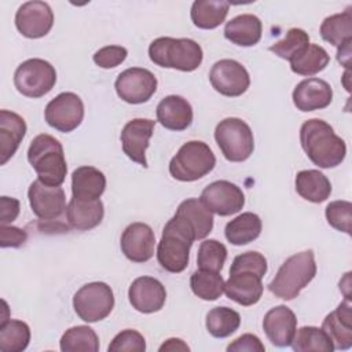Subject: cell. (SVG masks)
<instances>
[{
  "label": "cell",
  "mask_w": 352,
  "mask_h": 352,
  "mask_svg": "<svg viewBox=\"0 0 352 352\" xmlns=\"http://www.w3.org/2000/svg\"><path fill=\"white\" fill-rule=\"evenodd\" d=\"M300 143L308 158L322 169L338 166L346 155L345 142L330 124L319 118L307 120L301 125Z\"/></svg>",
  "instance_id": "cell-1"
},
{
  "label": "cell",
  "mask_w": 352,
  "mask_h": 352,
  "mask_svg": "<svg viewBox=\"0 0 352 352\" xmlns=\"http://www.w3.org/2000/svg\"><path fill=\"white\" fill-rule=\"evenodd\" d=\"M28 161L36 170L38 180L48 186H60L67 173L63 147L48 133L37 135L28 148Z\"/></svg>",
  "instance_id": "cell-2"
},
{
  "label": "cell",
  "mask_w": 352,
  "mask_h": 352,
  "mask_svg": "<svg viewBox=\"0 0 352 352\" xmlns=\"http://www.w3.org/2000/svg\"><path fill=\"white\" fill-rule=\"evenodd\" d=\"M195 236L188 226L173 216L165 224L162 236L157 248V260L160 265L172 274L183 272L190 260V249Z\"/></svg>",
  "instance_id": "cell-3"
},
{
  "label": "cell",
  "mask_w": 352,
  "mask_h": 352,
  "mask_svg": "<svg viewBox=\"0 0 352 352\" xmlns=\"http://www.w3.org/2000/svg\"><path fill=\"white\" fill-rule=\"evenodd\" d=\"M315 254L312 250H304L285 260L275 278L270 282L268 290L282 300H293L315 278Z\"/></svg>",
  "instance_id": "cell-4"
},
{
  "label": "cell",
  "mask_w": 352,
  "mask_h": 352,
  "mask_svg": "<svg viewBox=\"0 0 352 352\" xmlns=\"http://www.w3.org/2000/svg\"><path fill=\"white\" fill-rule=\"evenodd\" d=\"M148 56L157 66L194 72L201 66L204 52L201 45L191 38L158 37L151 41Z\"/></svg>",
  "instance_id": "cell-5"
},
{
  "label": "cell",
  "mask_w": 352,
  "mask_h": 352,
  "mask_svg": "<svg viewBox=\"0 0 352 352\" xmlns=\"http://www.w3.org/2000/svg\"><path fill=\"white\" fill-rule=\"evenodd\" d=\"M216 165V157L210 147L201 140L184 143L169 162V173L179 182H195Z\"/></svg>",
  "instance_id": "cell-6"
},
{
  "label": "cell",
  "mask_w": 352,
  "mask_h": 352,
  "mask_svg": "<svg viewBox=\"0 0 352 352\" xmlns=\"http://www.w3.org/2000/svg\"><path fill=\"white\" fill-rule=\"evenodd\" d=\"M214 140L226 160L231 162L246 161L254 150V138L250 126L236 117L224 118L216 125Z\"/></svg>",
  "instance_id": "cell-7"
},
{
  "label": "cell",
  "mask_w": 352,
  "mask_h": 352,
  "mask_svg": "<svg viewBox=\"0 0 352 352\" xmlns=\"http://www.w3.org/2000/svg\"><path fill=\"white\" fill-rule=\"evenodd\" d=\"M77 316L88 323L103 320L114 308V294L104 282H91L81 286L73 297Z\"/></svg>",
  "instance_id": "cell-8"
},
{
  "label": "cell",
  "mask_w": 352,
  "mask_h": 352,
  "mask_svg": "<svg viewBox=\"0 0 352 352\" xmlns=\"http://www.w3.org/2000/svg\"><path fill=\"white\" fill-rule=\"evenodd\" d=\"M56 82L55 67L40 58L22 62L14 73V84L19 94L28 98H41L47 95Z\"/></svg>",
  "instance_id": "cell-9"
},
{
  "label": "cell",
  "mask_w": 352,
  "mask_h": 352,
  "mask_svg": "<svg viewBox=\"0 0 352 352\" xmlns=\"http://www.w3.org/2000/svg\"><path fill=\"white\" fill-rule=\"evenodd\" d=\"M47 124L63 133L74 131L84 118V103L74 92H62L48 102L44 110Z\"/></svg>",
  "instance_id": "cell-10"
},
{
  "label": "cell",
  "mask_w": 352,
  "mask_h": 352,
  "mask_svg": "<svg viewBox=\"0 0 352 352\" xmlns=\"http://www.w3.org/2000/svg\"><path fill=\"white\" fill-rule=\"evenodd\" d=\"M117 95L126 103L147 102L157 91V77L147 69L129 67L121 72L114 82Z\"/></svg>",
  "instance_id": "cell-11"
},
{
  "label": "cell",
  "mask_w": 352,
  "mask_h": 352,
  "mask_svg": "<svg viewBox=\"0 0 352 352\" xmlns=\"http://www.w3.org/2000/svg\"><path fill=\"white\" fill-rule=\"evenodd\" d=\"M209 80L214 91L228 98L241 96L250 85L248 70L234 59L217 60L210 69Z\"/></svg>",
  "instance_id": "cell-12"
},
{
  "label": "cell",
  "mask_w": 352,
  "mask_h": 352,
  "mask_svg": "<svg viewBox=\"0 0 352 352\" xmlns=\"http://www.w3.org/2000/svg\"><path fill=\"white\" fill-rule=\"evenodd\" d=\"M201 201L212 213L231 216L243 208L245 195L236 184L228 180H216L204 188Z\"/></svg>",
  "instance_id": "cell-13"
},
{
  "label": "cell",
  "mask_w": 352,
  "mask_h": 352,
  "mask_svg": "<svg viewBox=\"0 0 352 352\" xmlns=\"http://www.w3.org/2000/svg\"><path fill=\"white\" fill-rule=\"evenodd\" d=\"M32 212L40 220H55L66 212V195L60 186H48L38 179L28 190Z\"/></svg>",
  "instance_id": "cell-14"
},
{
  "label": "cell",
  "mask_w": 352,
  "mask_h": 352,
  "mask_svg": "<svg viewBox=\"0 0 352 352\" xmlns=\"http://www.w3.org/2000/svg\"><path fill=\"white\" fill-rule=\"evenodd\" d=\"M54 25V12L45 1H26L15 14L18 32L28 38H40L50 33Z\"/></svg>",
  "instance_id": "cell-15"
},
{
  "label": "cell",
  "mask_w": 352,
  "mask_h": 352,
  "mask_svg": "<svg viewBox=\"0 0 352 352\" xmlns=\"http://www.w3.org/2000/svg\"><path fill=\"white\" fill-rule=\"evenodd\" d=\"M155 121L148 118H133L121 131V146L124 154L133 162L147 168L146 150L150 144Z\"/></svg>",
  "instance_id": "cell-16"
},
{
  "label": "cell",
  "mask_w": 352,
  "mask_h": 352,
  "mask_svg": "<svg viewBox=\"0 0 352 352\" xmlns=\"http://www.w3.org/2000/svg\"><path fill=\"white\" fill-rule=\"evenodd\" d=\"M155 235L153 228L146 223L129 224L120 239L124 256L133 263H146L154 254Z\"/></svg>",
  "instance_id": "cell-17"
},
{
  "label": "cell",
  "mask_w": 352,
  "mask_h": 352,
  "mask_svg": "<svg viewBox=\"0 0 352 352\" xmlns=\"http://www.w3.org/2000/svg\"><path fill=\"white\" fill-rule=\"evenodd\" d=\"M131 305L142 314H153L160 311L166 300L165 286L155 278L139 276L128 290Z\"/></svg>",
  "instance_id": "cell-18"
},
{
  "label": "cell",
  "mask_w": 352,
  "mask_h": 352,
  "mask_svg": "<svg viewBox=\"0 0 352 352\" xmlns=\"http://www.w3.org/2000/svg\"><path fill=\"white\" fill-rule=\"evenodd\" d=\"M261 276L252 271H230V278L224 283L226 296L239 305L250 307L260 301L263 296Z\"/></svg>",
  "instance_id": "cell-19"
},
{
  "label": "cell",
  "mask_w": 352,
  "mask_h": 352,
  "mask_svg": "<svg viewBox=\"0 0 352 352\" xmlns=\"http://www.w3.org/2000/svg\"><path fill=\"white\" fill-rule=\"evenodd\" d=\"M263 329L271 344L285 348L292 344L297 330V318L289 307L276 305L264 315Z\"/></svg>",
  "instance_id": "cell-20"
},
{
  "label": "cell",
  "mask_w": 352,
  "mask_h": 352,
  "mask_svg": "<svg viewBox=\"0 0 352 352\" xmlns=\"http://www.w3.org/2000/svg\"><path fill=\"white\" fill-rule=\"evenodd\" d=\"M293 103L301 111H315L327 107L333 100L330 84L322 78L309 77L300 81L293 91Z\"/></svg>",
  "instance_id": "cell-21"
},
{
  "label": "cell",
  "mask_w": 352,
  "mask_h": 352,
  "mask_svg": "<svg viewBox=\"0 0 352 352\" xmlns=\"http://www.w3.org/2000/svg\"><path fill=\"white\" fill-rule=\"evenodd\" d=\"M322 330L330 338L334 349L345 351L352 346V312L349 298H345L323 319Z\"/></svg>",
  "instance_id": "cell-22"
},
{
  "label": "cell",
  "mask_w": 352,
  "mask_h": 352,
  "mask_svg": "<svg viewBox=\"0 0 352 352\" xmlns=\"http://www.w3.org/2000/svg\"><path fill=\"white\" fill-rule=\"evenodd\" d=\"M192 107L179 95H169L161 99L157 106V121L169 131H184L192 122Z\"/></svg>",
  "instance_id": "cell-23"
},
{
  "label": "cell",
  "mask_w": 352,
  "mask_h": 352,
  "mask_svg": "<svg viewBox=\"0 0 352 352\" xmlns=\"http://www.w3.org/2000/svg\"><path fill=\"white\" fill-rule=\"evenodd\" d=\"M26 133L25 120L10 110L0 111V165H4L18 150Z\"/></svg>",
  "instance_id": "cell-24"
},
{
  "label": "cell",
  "mask_w": 352,
  "mask_h": 352,
  "mask_svg": "<svg viewBox=\"0 0 352 352\" xmlns=\"http://www.w3.org/2000/svg\"><path fill=\"white\" fill-rule=\"evenodd\" d=\"M104 216L103 202L99 199H78L72 197L67 208H66V217L70 227L88 231L99 226Z\"/></svg>",
  "instance_id": "cell-25"
},
{
  "label": "cell",
  "mask_w": 352,
  "mask_h": 352,
  "mask_svg": "<svg viewBox=\"0 0 352 352\" xmlns=\"http://www.w3.org/2000/svg\"><path fill=\"white\" fill-rule=\"evenodd\" d=\"M175 216L182 219L190 227L195 236V241L204 239L212 232L213 213L198 198L184 199L179 205Z\"/></svg>",
  "instance_id": "cell-26"
},
{
  "label": "cell",
  "mask_w": 352,
  "mask_h": 352,
  "mask_svg": "<svg viewBox=\"0 0 352 352\" xmlns=\"http://www.w3.org/2000/svg\"><path fill=\"white\" fill-rule=\"evenodd\" d=\"M261 21L253 14L238 15L228 21L224 26V37L239 47L256 45L261 38Z\"/></svg>",
  "instance_id": "cell-27"
},
{
  "label": "cell",
  "mask_w": 352,
  "mask_h": 352,
  "mask_svg": "<svg viewBox=\"0 0 352 352\" xmlns=\"http://www.w3.org/2000/svg\"><path fill=\"white\" fill-rule=\"evenodd\" d=\"M106 188L103 172L94 166H80L72 173V197L78 199H99Z\"/></svg>",
  "instance_id": "cell-28"
},
{
  "label": "cell",
  "mask_w": 352,
  "mask_h": 352,
  "mask_svg": "<svg viewBox=\"0 0 352 352\" xmlns=\"http://www.w3.org/2000/svg\"><path fill=\"white\" fill-rule=\"evenodd\" d=\"M297 194L314 204L326 201L331 194V183L320 170H300L294 180Z\"/></svg>",
  "instance_id": "cell-29"
},
{
  "label": "cell",
  "mask_w": 352,
  "mask_h": 352,
  "mask_svg": "<svg viewBox=\"0 0 352 352\" xmlns=\"http://www.w3.org/2000/svg\"><path fill=\"white\" fill-rule=\"evenodd\" d=\"M261 228V219L256 213L245 212L226 224L224 235L231 245L242 246L257 239Z\"/></svg>",
  "instance_id": "cell-30"
},
{
  "label": "cell",
  "mask_w": 352,
  "mask_h": 352,
  "mask_svg": "<svg viewBox=\"0 0 352 352\" xmlns=\"http://www.w3.org/2000/svg\"><path fill=\"white\" fill-rule=\"evenodd\" d=\"M230 4L219 0H195L191 6V21L192 23L205 30H212L220 26L228 14Z\"/></svg>",
  "instance_id": "cell-31"
},
{
  "label": "cell",
  "mask_w": 352,
  "mask_h": 352,
  "mask_svg": "<svg viewBox=\"0 0 352 352\" xmlns=\"http://www.w3.org/2000/svg\"><path fill=\"white\" fill-rule=\"evenodd\" d=\"M320 36L334 47H341L352 40V12L348 8L344 12L330 15L320 25Z\"/></svg>",
  "instance_id": "cell-32"
},
{
  "label": "cell",
  "mask_w": 352,
  "mask_h": 352,
  "mask_svg": "<svg viewBox=\"0 0 352 352\" xmlns=\"http://www.w3.org/2000/svg\"><path fill=\"white\" fill-rule=\"evenodd\" d=\"M330 62L327 51L319 44H309L302 52L290 60V69L300 76H314L326 69Z\"/></svg>",
  "instance_id": "cell-33"
},
{
  "label": "cell",
  "mask_w": 352,
  "mask_h": 352,
  "mask_svg": "<svg viewBox=\"0 0 352 352\" xmlns=\"http://www.w3.org/2000/svg\"><path fill=\"white\" fill-rule=\"evenodd\" d=\"M30 341L29 326L16 319L3 320L0 324V351L1 352H22Z\"/></svg>",
  "instance_id": "cell-34"
},
{
  "label": "cell",
  "mask_w": 352,
  "mask_h": 352,
  "mask_svg": "<svg viewBox=\"0 0 352 352\" xmlns=\"http://www.w3.org/2000/svg\"><path fill=\"white\" fill-rule=\"evenodd\" d=\"M59 346L62 352H98L99 338L89 326H74L63 333Z\"/></svg>",
  "instance_id": "cell-35"
},
{
  "label": "cell",
  "mask_w": 352,
  "mask_h": 352,
  "mask_svg": "<svg viewBox=\"0 0 352 352\" xmlns=\"http://www.w3.org/2000/svg\"><path fill=\"white\" fill-rule=\"evenodd\" d=\"M241 324V315L228 307L212 308L206 315V329L214 338H226L234 334Z\"/></svg>",
  "instance_id": "cell-36"
},
{
  "label": "cell",
  "mask_w": 352,
  "mask_h": 352,
  "mask_svg": "<svg viewBox=\"0 0 352 352\" xmlns=\"http://www.w3.org/2000/svg\"><path fill=\"white\" fill-rule=\"evenodd\" d=\"M292 348L297 352H333L334 346L327 334L315 326L300 327L292 340Z\"/></svg>",
  "instance_id": "cell-37"
},
{
  "label": "cell",
  "mask_w": 352,
  "mask_h": 352,
  "mask_svg": "<svg viewBox=\"0 0 352 352\" xmlns=\"http://www.w3.org/2000/svg\"><path fill=\"white\" fill-rule=\"evenodd\" d=\"M224 279L219 272L197 270L190 278L192 293L206 301H214L224 293Z\"/></svg>",
  "instance_id": "cell-38"
},
{
  "label": "cell",
  "mask_w": 352,
  "mask_h": 352,
  "mask_svg": "<svg viewBox=\"0 0 352 352\" xmlns=\"http://www.w3.org/2000/svg\"><path fill=\"white\" fill-rule=\"evenodd\" d=\"M308 45H309L308 33L300 28H292L286 32L282 40L270 45V51L278 55L279 58L290 62L294 56L302 52Z\"/></svg>",
  "instance_id": "cell-39"
},
{
  "label": "cell",
  "mask_w": 352,
  "mask_h": 352,
  "mask_svg": "<svg viewBox=\"0 0 352 352\" xmlns=\"http://www.w3.org/2000/svg\"><path fill=\"white\" fill-rule=\"evenodd\" d=\"M227 258V248L216 241L206 239L201 242L198 253H197V265L199 270H208L219 272Z\"/></svg>",
  "instance_id": "cell-40"
},
{
  "label": "cell",
  "mask_w": 352,
  "mask_h": 352,
  "mask_svg": "<svg viewBox=\"0 0 352 352\" xmlns=\"http://www.w3.org/2000/svg\"><path fill=\"white\" fill-rule=\"evenodd\" d=\"M327 223L337 231L351 235L352 204L349 201H333L326 206Z\"/></svg>",
  "instance_id": "cell-41"
},
{
  "label": "cell",
  "mask_w": 352,
  "mask_h": 352,
  "mask_svg": "<svg viewBox=\"0 0 352 352\" xmlns=\"http://www.w3.org/2000/svg\"><path fill=\"white\" fill-rule=\"evenodd\" d=\"M110 352H144L146 351V340L144 337L132 329L122 330L118 333L110 342Z\"/></svg>",
  "instance_id": "cell-42"
},
{
  "label": "cell",
  "mask_w": 352,
  "mask_h": 352,
  "mask_svg": "<svg viewBox=\"0 0 352 352\" xmlns=\"http://www.w3.org/2000/svg\"><path fill=\"white\" fill-rule=\"evenodd\" d=\"M267 258L258 253V252H245L242 254H238L232 264L230 271H238V270H246L257 274L258 276H264L267 272Z\"/></svg>",
  "instance_id": "cell-43"
},
{
  "label": "cell",
  "mask_w": 352,
  "mask_h": 352,
  "mask_svg": "<svg viewBox=\"0 0 352 352\" xmlns=\"http://www.w3.org/2000/svg\"><path fill=\"white\" fill-rule=\"evenodd\" d=\"M128 55L125 47L106 45L94 54V62L102 69H113L121 65Z\"/></svg>",
  "instance_id": "cell-44"
},
{
  "label": "cell",
  "mask_w": 352,
  "mask_h": 352,
  "mask_svg": "<svg viewBox=\"0 0 352 352\" xmlns=\"http://www.w3.org/2000/svg\"><path fill=\"white\" fill-rule=\"evenodd\" d=\"M228 352H264L265 346L254 334L246 333L234 340L228 346Z\"/></svg>",
  "instance_id": "cell-45"
},
{
  "label": "cell",
  "mask_w": 352,
  "mask_h": 352,
  "mask_svg": "<svg viewBox=\"0 0 352 352\" xmlns=\"http://www.w3.org/2000/svg\"><path fill=\"white\" fill-rule=\"evenodd\" d=\"M28 239L25 230L14 226H1L0 227V245L1 248H19Z\"/></svg>",
  "instance_id": "cell-46"
},
{
  "label": "cell",
  "mask_w": 352,
  "mask_h": 352,
  "mask_svg": "<svg viewBox=\"0 0 352 352\" xmlns=\"http://www.w3.org/2000/svg\"><path fill=\"white\" fill-rule=\"evenodd\" d=\"M19 214V201L15 198H10L3 195L0 198V223L1 226H7L12 223Z\"/></svg>",
  "instance_id": "cell-47"
},
{
  "label": "cell",
  "mask_w": 352,
  "mask_h": 352,
  "mask_svg": "<svg viewBox=\"0 0 352 352\" xmlns=\"http://www.w3.org/2000/svg\"><path fill=\"white\" fill-rule=\"evenodd\" d=\"M188 349H190L188 345L180 338H169L160 346V352H164V351H188Z\"/></svg>",
  "instance_id": "cell-48"
},
{
  "label": "cell",
  "mask_w": 352,
  "mask_h": 352,
  "mask_svg": "<svg viewBox=\"0 0 352 352\" xmlns=\"http://www.w3.org/2000/svg\"><path fill=\"white\" fill-rule=\"evenodd\" d=\"M351 41H346L344 45L338 47V52H337V59L341 65H344L345 67L349 66V59H351Z\"/></svg>",
  "instance_id": "cell-49"
}]
</instances>
